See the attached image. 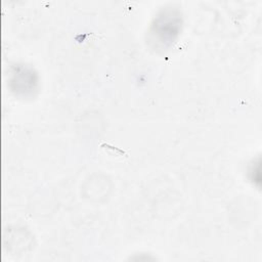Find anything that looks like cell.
<instances>
[{
    "mask_svg": "<svg viewBox=\"0 0 262 262\" xmlns=\"http://www.w3.org/2000/svg\"><path fill=\"white\" fill-rule=\"evenodd\" d=\"M181 17L176 10H165L159 14L149 30V40L156 47L168 48L178 37L181 30Z\"/></svg>",
    "mask_w": 262,
    "mask_h": 262,
    "instance_id": "1",
    "label": "cell"
},
{
    "mask_svg": "<svg viewBox=\"0 0 262 262\" xmlns=\"http://www.w3.org/2000/svg\"><path fill=\"white\" fill-rule=\"evenodd\" d=\"M9 84L15 95L28 97L37 91L38 76L32 68L17 64L13 68Z\"/></svg>",
    "mask_w": 262,
    "mask_h": 262,
    "instance_id": "2",
    "label": "cell"
}]
</instances>
